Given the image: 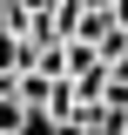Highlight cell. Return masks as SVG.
I'll return each mask as SVG.
<instances>
[{"mask_svg":"<svg viewBox=\"0 0 128 135\" xmlns=\"http://www.w3.org/2000/svg\"><path fill=\"white\" fill-rule=\"evenodd\" d=\"M0 128H34V115H27L20 95H0Z\"/></svg>","mask_w":128,"mask_h":135,"instance_id":"6da1fadb","label":"cell"},{"mask_svg":"<svg viewBox=\"0 0 128 135\" xmlns=\"http://www.w3.org/2000/svg\"><path fill=\"white\" fill-rule=\"evenodd\" d=\"M20 61H27V47H20V41H14V34H7V27H0V68H20Z\"/></svg>","mask_w":128,"mask_h":135,"instance_id":"7a4b0ae2","label":"cell"}]
</instances>
